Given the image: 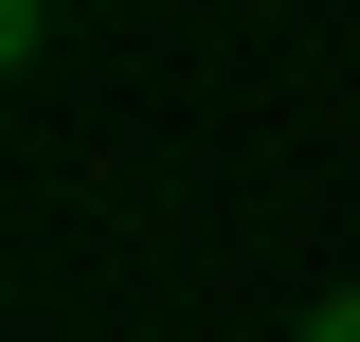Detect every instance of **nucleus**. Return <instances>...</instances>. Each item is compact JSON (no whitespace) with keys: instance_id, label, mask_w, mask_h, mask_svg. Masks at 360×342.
Returning a JSON list of instances; mask_svg holds the SVG:
<instances>
[{"instance_id":"f257e3e1","label":"nucleus","mask_w":360,"mask_h":342,"mask_svg":"<svg viewBox=\"0 0 360 342\" xmlns=\"http://www.w3.org/2000/svg\"><path fill=\"white\" fill-rule=\"evenodd\" d=\"M307 342H360V289H324V306H307Z\"/></svg>"}]
</instances>
